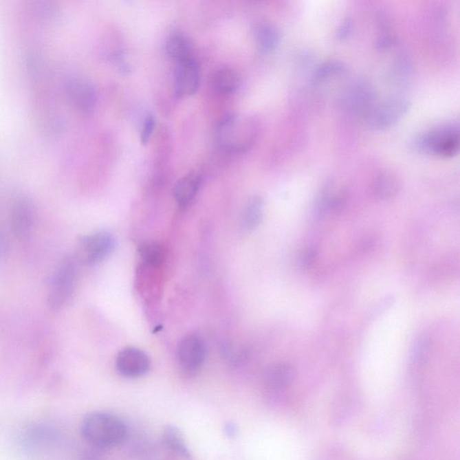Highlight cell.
<instances>
[{"mask_svg": "<svg viewBox=\"0 0 460 460\" xmlns=\"http://www.w3.org/2000/svg\"><path fill=\"white\" fill-rule=\"evenodd\" d=\"M294 377L295 371L292 366L287 363H275L263 372V382L268 388L277 391L288 388Z\"/></svg>", "mask_w": 460, "mask_h": 460, "instance_id": "obj_14", "label": "cell"}, {"mask_svg": "<svg viewBox=\"0 0 460 460\" xmlns=\"http://www.w3.org/2000/svg\"><path fill=\"white\" fill-rule=\"evenodd\" d=\"M377 100L376 90L369 79L360 78L353 82L345 94L344 102L351 112L364 114Z\"/></svg>", "mask_w": 460, "mask_h": 460, "instance_id": "obj_11", "label": "cell"}, {"mask_svg": "<svg viewBox=\"0 0 460 460\" xmlns=\"http://www.w3.org/2000/svg\"><path fill=\"white\" fill-rule=\"evenodd\" d=\"M331 189L332 184L327 183L319 192L314 208V212L316 218L322 219L329 212L330 202L333 196L331 195Z\"/></svg>", "mask_w": 460, "mask_h": 460, "instance_id": "obj_25", "label": "cell"}, {"mask_svg": "<svg viewBox=\"0 0 460 460\" xmlns=\"http://www.w3.org/2000/svg\"><path fill=\"white\" fill-rule=\"evenodd\" d=\"M77 276V261L72 256H64L52 278L48 296L50 309L57 311L66 306L74 292Z\"/></svg>", "mask_w": 460, "mask_h": 460, "instance_id": "obj_3", "label": "cell"}, {"mask_svg": "<svg viewBox=\"0 0 460 460\" xmlns=\"http://www.w3.org/2000/svg\"><path fill=\"white\" fill-rule=\"evenodd\" d=\"M140 259L146 265L151 267H158L162 265L165 259V252L157 243H145L139 248Z\"/></svg>", "mask_w": 460, "mask_h": 460, "instance_id": "obj_23", "label": "cell"}, {"mask_svg": "<svg viewBox=\"0 0 460 460\" xmlns=\"http://www.w3.org/2000/svg\"><path fill=\"white\" fill-rule=\"evenodd\" d=\"M81 430L87 441L99 449L118 446L128 435V428L121 418L102 411L86 415L82 421Z\"/></svg>", "mask_w": 460, "mask_h": 460, "instance_id": "obj_1", "label": "cell"}, {"mask_svg": "<svg viewBox=\"0 0 460 460\" xmlns=\"http://www.w3.org/2000/svg\"><path fill=\"white\" fill-rule=\"evenodd\" d=\"M432 341L427 336L419 337L413 348L412 359L415 365H421L429 358Z\"/></svg>", "mask_w": 460, "mask_h": 460, "instance_id": "obj_24", "label": "cell"}, {"mask_svg": "<svg viewBox=\"0 0 460 460\" xmlns=\"http://www.w3.org/2000/svg\"><path fill=\"white\" fill-rule=\"evenodd\" d=\"M206 347L204 340L197 335H189L182 340L178 347V360L184 371L195 373L204 365Z\"/></svg>", "mask_w": 460, "mask_h": 460, "instance_id": "obj_12", "label": "cell"}, {"mask_svg": "<svg viewBox=\"0 0 460 460\" xmlns=\"http://www.w3.org/2000/svg\"><path fill=\"white\" fill-rule=\"evenodd\" d=\"M10 221L12 232L17 239H28L34 222V206L28 196L21 195L14 199L11 206Z\"/></svg>", "mask_w": 460, "mask_h": 460, "instance_id": "obj_9", "label": "cell"}, {"mask_svg": "<svg viewBox=\"0 0 460 460\" xmlns=\"http://www.w3.org/2000/svg\"><path fill=\"white\" fill-rule=\"evenodd\" d=\"M281 32L274 23L263 22L256 29V42L259 51L267 54L274 52L279 45Z\"/></svg>", "mask_w": 460, "mask_h": 460, "instance_id": "obj_17", "label": "cell"}, {"mask_svg": "<svg viewBox=\"0 0 460 460\" xmlns=\"http://www.w3.org/2000/svg\"><path fill=\"white\" fill-rule=\"evenodd\" d=\"M202 184V177L196 172H191L181 178L175 184L174 197L180 206H186L197 195Z\"/></svg>", "mask_w": 460, "mask_h": 460, "instance_id": "obj_15", "label": "cell"}, {"mask_svg": "<svg viewBox=\"0 0 460 460\" xmlns=\"http://www.w3.org/2000/svg\"><path fill=\"white\" fill-rule=\"evenodd\" d=\"M259 129L248 116L230 114L222 120L217 130L219 145L230 153H244L256 142Z\"/></svg>", "mask_w": 460, "mask_h": 460, "instance_id": "obj_2", "label": "cell"}, {"mask_svg": "<svg viewBox=\"0 0 460 460\" xmlns=\"http://www.w3.org/2000/svg\"><path fill=\"white\" fill-rule=\"evenodd\" d=\"M344 69L345 66L342 61L337 60L325 61L316 67L315 72H313V81L316 84L323 83V82L329 80L330 78L342 74Z\"/></svg>", "mask_w": 460, "mask_h": 460, "instance_id": "obj_22", "label": "cell"}, {"mask_svg": "<svg viewBox=\"0 0 460 460\" xmlns=\"http://www.w3.org/2000/svg\"><path fill=\"white\" fill-rule=\"evenodd\" d=\"M224 432L228 438H235L239 429H237L236 424L232 423V421H228V423L225 424Z\"/></svg>", "mask_w": 460, "mask_h": 460, "instance_id": "obj_32", "label": "cell"}, {"mask_svg": "<svg viewBox=\"0 0 460 460\" xmlns=\"http://www.w3.org/2000/svg\"><path fill=\"white\" fill-rule=\"evenodd\" d=\"M215 89L222 95H230L239 89L240 77L239 73L231 67H221L213 76Z\"/></svg>", "mask_w": 460, "mask_h": 460, "instance_id": "obj_20", "label": "cell"}, {"mask_svg": "<svg viewBox=\"0 0 460 460\" xmlns=\"http://www.w3.org/2000/svg\"><path fill=\"white\" fill-rule=\"evenodd\" d=\"M316 256H318V252L314 248H309L304 250L300 256L301 267L305 269L311 267L316 262Z\"/></svg>", "mask_w": 460, "mask_h": 460, "instance_id": "obj_29", "label": "cell"}, {"mask_svg": "<svg viewBox=\"0 0 460 460\" xmlns=\"http://www.w3.org/2000/svg\"><path fill=\"white\" fill-rule=\"evenodd\" d=\"M64 98L74 109L82 114H91L98 102L95 85L89 79L79 76L66 78L63 84Z\"/></svg>", "mask_w": 460, "mask_h": 460, "instance_id": "obj_6", "label": "cell"}, {"mask_svg": "<svg viewBox=\"0 0 460 460\" xmlns=\"http://www.w3.org/2000/svg\"><path fill=\"white\" fill-rule=\"evenodd\" d=\"M163 443L166 445L169 450L174 451L183 458L190 459L192 457L191 451L187 446L186 439H184L183 432L179 428L173 424H169L164 429L162 435Z\"/></svg>", "mask_w": 460, "mask_h": 460, "instance_id": "obj_19", "label": "cell"}, {"mask_svg": "<svg viewBox=\"0 0 460 460\" xmlns=\"http://www.w3.org/2000/svg\"><path fill=\"white\" fill-rule=\"evenodd\" d=\"M201 69L195 58L177 61L175 67V90L178 98L195 95L200 86Z\"/></svg>", "mask_w": 460, "mask_h": 460, "instance_id": "obj_8", "label": "cell"}, {"mask_svg": "<svg viewBox=\"0 0 460 460\" xmlns=\"http://www.w3.org/2000/svg\"><path fill=\"white\" fill-rule=\"evenodd\" d=\"M151 362L148 354L140 349L124 348L116 358V369L125 377L135 379L144 376L151 370Z\"/></svg>", "mask_w": 460, "mask_h": 460, "instance_id": "obj_10", "label": "cell"}, {"mask_svg": "<svg viewBox=\"0 0 460 460\" xmlns=\"http://www.w3.org/2000/svg\"><path fill=\"white\" fill-rule=\"evenodd\" d=\"M116 241L107 231L90 234L79 240V257L86 265H96L112 253Z\"/></svg>", "mask_w": 460, "mask_h": 460, "instance_id": "obj_7", "label": "cell"}, {"mask_svg": "<svg viewBox=\"0 0 460 460\" xmlns=\"http://www.w3.org/2000/svg\"><path fill=\"white\" fill-rule=\"evenodd\" d=\"M8 248V244L7 239H6V237L4 234H3L2 231L0 230V257L6 256V254H7Z\"/></svg>", "mask_w": 460, "mask_h": 460, "instance_id": "obj_33", "label": "cell"}, {"mask_svg": "<svg viewBox=\"0 0 460 460\" xmlns=\"http://www.w3.org/2000/svg\"><path fill=\"white\" fill-rule=\"evenodd\" d=\"M263 215V200L260 196H254L249 201L243 215L242 228L245 231L256 230L262 221Z\"/></svg>", "mask_w": 460, "mask_h": 460, "instance_id": "obj_21", "label": "cell"}, {"mask_svg": "<svg viewBox=\"0 0 460 460\" xmlns=\"http://www.w3.org/2000/svg\"><path fill=\"white\" fill-rule=\"evenodd\" d=\"M155 128V119L152 116L146 117L144 124L142 126V134H140V140L143 145L148 144L149 140L153 134Z\"/></svg>", "mask_w": 460, "mask_h": 460, "instance_id": "obj_28", "label": "cell"}, {"mask_svg": "<svg viewBox=\"0 0 460 460\" xmlns=\"http://www.w3.org/2000/svg\"><path fill=\"white\" fill-rule=\"evenodd\" d=\"M351 28H353V23H351V19H345L344 21L342 22V25L340 26L338 30V38L340 39H344L345 37H347L350 34L351 31Z\"/></svg>", "mask_w": 460, "mask_h": 460, "instance_id": "obj_31", "label": "cell"}, {"mask_svg": "<svg viewBox=\"0 0 460 460\" xmlns=\"http://www.w3.org/2000/svg\"><path fill=\"white\" fill-rule=\"evenodd\" d=\"M409 107L408 99L402 96H391L375 102L370 109L363 114V118L369 128L384 131L400 121Z\"/></svg>", "mask_w": 460, "mask_h": 460, "instance_id": "obj_4", "label": "cell"}, {"mask_svg": "<svg viewBox=\"0 0 460 460\" xmlns=\"http://www.w3.org/2000/svg\"><path fill=\"white\" fill-rule=\"evenodd\" d=\"M418 149L442 157H452L459 148V128L455 124L437 126L421 135L417 140Z\"/></svg>", "mask_w": 460, "mask_h": 460, "instance_id": "obj_5", "label": "cell"}, {"mask_svg": "<svg viewBox=\"0 0 460 460\" xmlns=\"http://www.w3.org/2000/svg\"><path fill=\"white\" fill-rule=\"evenodd\" d=\"M29 442L33 444L34 446H42L51 442L54 439V432L51 430L46 429V428H40V429H35L29 432L28 438Z\"/></svg>", "mask_w": 460, "mask_h": 460, "instance_id": "obj_27", "label": "cell"}, {"mask_svg": "<svg viewBox=\"0 0 460 460\" xmlns=\"http://www.w3.org/2000/svg\"><path fill=\"white\" fill-rule=\"evenodd\" d=\"M166 52L168 57L175 60V63L193 57L191 42L180 32L170 34L166 43Z\"/></svg>", "mask_w": 460, "mask_h": 460, "instance_id": "obj_18", "label": "cell"}, {"mask_svg": "<svg viewBox=\"0 0 460 460\" xmlns=\"http://www.w3.org/2000/svg\"><path fill=\"white\" fill-rule=\"evenodd\" d=\"M395 43V37L391 33H383L377 38L375 46L379 51H386Z\"/></svg>", "mask_w": 460, "mask_h": 460, "instance_id": "obj_30", "label": "cell"}, {"mask_svg": "<svg viewBox=\"0 0 460 460\" xmlns=\"http://www.w3.org/2000/svg\"><path fill=\"white\" fill-rule=\"evenodd\" d=\"M399 180L392 173L382 172L372 182L371 190L375 197L382 201L394 198L399 192Z\"/></svg>", "mask_w": 460, "mask_h": 460, "instance_id": "obj_16", "label": "cell"}, {"mask_svg": "<svg viewBox=\"0 0 460 460\" xmlns=\"http://www.w3.org/2000/svg\"><path fill=\"white\" fill-rule=\"evenodd\" d=\"M26 10L35 21L43 25H55L61 20V10L57 3L46 0H34L28 2Z\"/></svg>", "mask_w": 460, "mask_h": 460, "instance_id": "obj_13", "label": "cell"}, {"mask_svg": "<svg viewBox=\"0 0 460 460\" xmlns=\"http://www.w3.org/2000/svg\"><path fill=\"white\" fill-rule=\"evenodd\" d=\"M413 66L406 55H400L395 58L391 69L392 78L404 82L411 75Z\"/></svg>", "mask_w": 460, "mask_h": 460, "instance_id": "obj_26", "label": "cell"}]
</instances>
